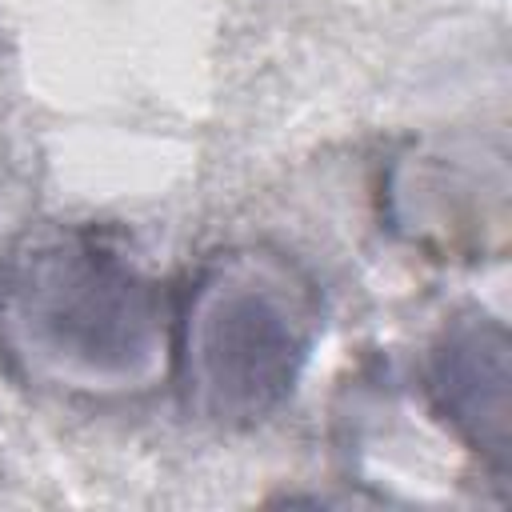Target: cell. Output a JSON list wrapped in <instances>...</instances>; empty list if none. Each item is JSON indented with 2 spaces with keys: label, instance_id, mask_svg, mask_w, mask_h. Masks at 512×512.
<instances>
[{
  "label": "cell",
  "instance_id": "4",
  "mask_svg": "<svg viewBox=\"0 0 512 512\" xmlns=\"http://www.w3.org/2000/svg\"><path fill=\"white\" fill-rule=\"evenodd\" d=\"M508 328L504 320L468 308L456 312L428 348L424 396L440 424L496 476L512 460V400H508Z\"/></svg>",
  "mask_w": 512,
  "mask_h": 512
},
{
  "label": "cell",
  "instance_id": "1",
  "mask_svg": "<svg viewBox=\"0 0 512 512\" xmlns=\"http://www.w3.org/2000/svg\"><path fill=\"white\" fill-rule=\"evenodd\" d=\"M176 300L88 224H40L0 252V364L32 392L132 404L172 384Z\"/></svg>",
  "mask_w": 512,
  "mask_h": 512
},
{
  "label": "cell",
  "instance_id": "3",
  "mask_svg": "<svg viewBox=\"0 0 512 512\" xmlns=\"http://www.w3.org/2000/svg\"><path fill=\"white\" fill-rule=\"evenodd\" d=\"M388 216L440 256H500L508 240V160L492 140L412 148L388 176Z\"/></svg>",
  "mask_w": 512,
  "mask_h": 512
},
{
  "label": "cell",
  "instance_id": "2",
  "mask_svg": "<svg viewBox=\"0 0 512 512\" xmlns=\"http://www.w3.org/2000/svg\"><path fill=\"white\" fill-rule=\"evenodd\" d=\"M316 340V280L272 244H232L176 300L172 380L200 424L256 428L296 392Z\"/></svg>",
  "mask_w": 512,
  "mask_h": 512
}]
</instances>
